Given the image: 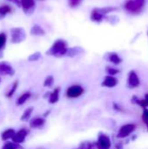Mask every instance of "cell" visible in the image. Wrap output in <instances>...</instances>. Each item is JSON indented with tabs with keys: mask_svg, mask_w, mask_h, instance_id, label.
Returning a JSON list of instances; mask_svg holds the SVG:
<instances>
[{
	"mask_svg": "<svg viewBox=\"0 0 148 149\" xmlns=\"http://www.w3.org/2000/svg\"><path fill=\"white\" fill-rule=\"evenodd\" d=\"M96 10L100 13L102 14L103 16H107L109 13H112L113 11H116L118 10L119 9L117 7H113V6H106V7H102V8H96Z\"/></svg>",
	"mask_w": 148,
	"mask_h": 149,
	"instance_id": "cell-21",
	"label": "cell"
},
{
	"mask_svg": "<svg viewBox=\"0 0 148 149\" xmlns=\"http://www.w3.org/2000/svg\"><path fill=\"white\" fill-rule=\"evenodd\" d=\"M7 42V35L4 32L0 33V58L3 57V51L5 48Z\"/></svg>",
	"mask_w": 148,
	"mask_h": 149,
	"instance_id": "cell-24",
	"label": "cell"
},
{
	"mask_svg": "<svg viewBox=\"0 0 148 149\" xmlns=\"http://www.w3.org/2000/svg\"><path fill=\"white\" fill-rule=\"evenodd\" d=\"M106 19V21H108L110 24H118V22H119V17H117V16H109V17H107V16H106V17H105Z\"/></svg>",
	"mask_w": 148,
	"mask_h": 149,
	"instance_id": "cell-28",
	"label": "cell"
},
{
	"mask_svg": "<svg viewBox=\"0 0 148 149\" xmlns=\"http://www.w3.org/2000/svg\"><path fill=\"white\" fill-rule=\"evenodd\" d=\"M50 113H51V110H47V111H46V112H45V113H44L43 117H44V119H46V117H47V116H48V115H49Z\"/></svg>",
	"mask_w": 148,
	"mask_h": 149,
	"instance_id": "cell-33",
	"label": "cell"
},
{
	"mask_svg": "<svg viewBox=\"0 0 148 149\" xmlns=\"http://www.w3.org/2000/svg\"><path fill=\"white\" fill-rule=\"evenodd\" d=\"M142 118H143V121L145 122V124L147 125V128H148V110L147 109H145V110H144V113H143V116H142Z\"/></svg>",
	"mask_w": 148,
	"mask_h": 149,
	"instance_id": "cell-31",
	"label": "cell"
},
{
	"mask_svg": "<svg viewBox=\"0 0 148 149\" xmlns=\"http://www.w3.org/2000/svg\"><path fill=\"white\" fill-rule=\"evenodd\" d=\"M12 8L9 4H2L0 5V20L3 19L7 15L12 12Z\"/></svg>",
	"mask_w": 148,
	"mask_h": 149,
	"instance_id": "cell-19",
	"label": "cell"
},
{
	"mask_svg": "<svg viewBox=\"0 0 148 149\" xmlns=\"http://www.w3.org/2000/svg\"><path fill=\"white\" fill-rule=\"evenodd\" d=\"M1 149H24L20 144H16L12 141H5Z\"/></svg>",
	"mask_w": 148,
	"mask_h": 149,
	"instance_id": "cell-25",
	"label": "cell"
},
{
	"mask_svg": "<svg viewBox=\"0 0 148 149\" xmlns=\"http://www.w3.org/2000/svg\"><path fill=\"white\" fill-rule=\"evenodd\" d=\"M146 102H147V103L148 104V94H147V95H146Z\"/></svg>",
	"mask_w": 148,
	"mask_h": 149,
	"instance_id": "cell-34",
	"label": "cell"
},
{
	"mask_svg": "<svg viewBox=\"0 0 148 149\" xmlns=\"http://www.w3.org/2000/svg\"><path fill=\"white\" fill-rule=\"evenodd\" d=\"M31 92H24V93H22L17 100L16 101V105L20 107V106H23L24 104L26 103V101L31 98Z\"/></svg>",
	"mask_w": 148,
	"mask_h": 149,
	"instance_id": "cell-18",
	"label": "cell"
},
{
	"mask_svg": "<svg viewBox=\"0 0 148 149\" xmlns=\"http://www.w3.org/2000/svg\"><path fill=\"white\" fill-rule=\"evenodd\" d=\"M59 93H60V87H56L52 92L50 93L48 97V102L51 105L56 104L59 100Z\"/></svg>",
	"mask_w": 148,
	"mask_h": 149,
	"instance_id": "cell-12",
	"label": "cell"
},
{
	"mask_svg": "<svg viewBox=\"0 0 148 149\" xmlns=\"http://www.w3.org/2000/svg\"><path fill=\"white\" fill-rule=\"evenodd\" d=\"M29 134V130L25 127L21 128L20 130L17 131L14 134V136L11 139V141L16 144H22L25 141L26 137Z\"/></svg>",
	"mask_w": 148,
	"mask_h": 149,
	"instance_id": "cell-5",
	"label": "cell"
},
{
	"mask_svg": "<svg viewBox=\"0 0 148 149\" xmlns=\"http://www.w3.org/2000/svg\"><path fill=\"white\" fill-rule=\"evenodd\" d=\"M15 74V70L13 67L6 62L0 63V76H13Z\"/></svg>",
	"mask_w": 148,
	"mask_h": 149,
	"instance_id": "cell-9",
	"label": "cell"
},
{
	"mask_svg": "<svg viewBox=\"0 0 148 149\" xmlns=\"http://www.w3.org/2000/svg\"><path fill=\"white\" fill-rule=\"evenodd\" d=\"M31 35L32 36H37V37H41V36H44L45 35V31L39 25V24H33L31 31H30Z\"/></svg>",
	"mask_w": 148,
	"mask_h": 149,
	"instance_id": "cell-14",
	"label": "cell"
},
{
	"mask_svg": "<svg viewBox=\"0 0 148 149\" xmlns=\"http://www.w3.org/2000/svg\"><path fill=\"white\" fill-rule=\"evenodd\" d=\"M68 49L67 42L64 39H57L52 45L46 51V55L52 56L55 58H61L65 56Z\"/></svg>",
	"mask_w": 148,
	"mask_h": 149,
	"instance_id": "cell-1",
	"label": "cell"
},
{
	"mask_svg": "<svg viewBox=\"0 0 148 149\" xmlns=\"http://www.w3.org/2000/svg\"><path fill=\"white\" fill-rule=\"evenodd\" d=\"M54 85V77L52 75H49L45 78V79L44 80L43 86L44 87H51Z\"/></svg>",
	"mask_w": 148,
	"mask_h": 149,
	"instance_id": "cell-26",
	"label": "cell"
},
{
	"mask_svg": "<svg viewBox=\"0 0 148 149\" xmlns=\"http://www.w3.org/2000/svg\"><path fill=\"white\" fill-rule=\"evenodd\" d=\"M82 0H69V5L70 7L72 8H74V7H77L80 4Z\"/></svg>",
	"mask_w": 148,
	"mask_h": 149,
	"instance_id": "cell-30",
	"label": "cell"
},
{
	"mask_svg": "<svg viewBox=\"0 0 148 149\" xmlns=\"http://www.w3.org/2000/svg\"><path fill=\"white\" fill-rule=\"evenodd\" d=\"M41 57H42L41 52H33L32 54H31V55L28 57L27 59H28V61H30V62H35V61L39 60V59L41 58Z\"/></svg>",
	"mask_w": 148,
	"mask_h": 149,
	"instance_id": "cell-27",
	"label": "cell"
},
{
	"mask_svg": "<svg viewBox=\"0 0 148 149\" xmlns=\"http://www.w3.org/2000/svg\"><path fill=\"white\" fill-rule=\"evenodd\" d=\"M15 133H16L15 129H13V128H7V129H5L1 134V140L3 141H4V142L5 141H9L10 140L12 139V137L14 136Z\"/></svg>",
	"mask_w": 148,
	"mask_h": 149,
	"instance_id": "cell-16",
	"label": "cell"
},
{
	"mask_svg": "<svg viewBox=\"0 0 148 149\" xmlns=\"http://www.w3.org/2000/svg\"><path fill=\"white\" fill-rule=\"evenodd\" d=\"M20 7H22L23 11L25 14H31L36 7L35 0H19Z\"/></svg>",
	"mask_w": 148,
	"mask_h": 149,
	"instance_id": "cell-7",
	"label": "cell"
},
{
	"mask_svg": "<svg viewBox=\"0 0 148 149\" xmlns=\"http://www.w3.org/2000/svg\"><path fill=\"white\" fill-rule=\"evenodd\" d=\"M85 93V89L80 85H72L70 86L65 91V96L68 99H77L83 95Z\"/></svg>",
	"mask_w": 148,
	"mask_h": 149,
	"instance_id": "cell-3",
	"label": "cell"
},
{
	"mask_svg": "<svg viewBox=\"0 0 148 149\" xmlns=\"http://www.w3.org/2000/svg\"><path fill=\"white\" fill-rule=\"evenodd\" d=\"M97 148L98 149H109L111 148V140L110 138L104 134H99L98 136L97 141Z\"/></svg>",
	"mask_w": 148,
	"mask_h": 149,
	"instance_id": "cell-6",
	"label": "cell"
},
{
	"mask_svg": "<svg viewBox=\"0 0 148 149\" xmlns=\"http://www.w3.org/2000/svg\"><path fill=\"white\" fill-rule=\"evenodd\" d=\"M134 130H135V125H133V124L124 125L120 127V129L118 133V137L119 138H126L128 135H130Z\"/></svg>",
	"mask_w": 148,
	"mask_h": 149,
	"instance_id": "cell-8",
	"label": "cell"
},
{
	"mask_svg": "<svg viewBox=\"0 0 148 149\" xmlns=\"http://www.w3.org/2000/svg\"><path fill=\"white\" fill-rule=\"evenodd\" d=\"M18 84H19V82H18L17 80H15V81L12 83L10 88L7 91V93H6V94H5L6 98L10 99V98L14 95V93H16V91H17V87H18Z\"/></svg>",
	"mask_w": 148,
	"mask_h": 149,
	"instance_id": "cell-22",
	"label": "cell"
},
{
	"mask_svg": "<svg viewBox=\"0 0 148 149\" xmlns=\"http://www.w3.org/2000/svg\"><path fill=\"white\" fill-rule=\"evenodd\" d=\"M106 72L110 75V76H114L115 74H117L119 72V70L113 68V67H106Z\"/></svg>",
	"mask_w": 148,
	"mask_h": 149,
	"instance_id": "cell-29",
	"label": "cell"
},
{
	"mask_svg": "<svg viewBox=\"0 0 148 149\" xmlns=\"http://www.w3.org/2000/svg\"><path fill=\"white\" fill-rule=\"evenodd\" d=\"M106 59L114 65H119L122 62V58L116 52H109L106 54Z\"/></svg>",
	"mask_w": 148,
	"mask_h": 149,
	"instance_id": "cell-17",
	"label": "cell"
},
{
	"mask_svg": "<svg viewBox=\"0 0 148 149\" xmlns=\"http://www.w3.org/2000/svg\"><path fill=\"white\" fill-rule=\"evenodd\" d=\"M10 42L12 44H20L26 38V32L22 27H13L10 31Z\"/></svg>",
	"mask_w": 148,
	"mask_h": 149,
	"instance_id": "cell-2",
	"label": "cell"
},
{
	"mask_svg": "<svg viewBox=\"0 0 148 149\" xmlns=\"http://www.w3.org/2000/svg\"><path fill=\"white\" fill-rule=\"evenodd\" d=\"M128 83L132 87H136L140 84V79L135 72L132 71L128 74Z\"/></svg>",
	"mask_w": 148,
	"mask_h": 149,
	"instance_id": "cell-15",
	"label": "cell"
},
{
	"mask_svg": "<svg viewBox=\"0 0 148 149\" xmlns=\"http://www.w3.org/2000/svg\"><path fill=\"white\" fill-rule=\"evenodd\" d=\"M7 1L10 2V3H14V4H16V5L18 6V7H20V1H19V0H7Z\"/></svg>",
	"mask_w": 148,
	"mask_h": 149,
	"instance_id": "cell-32",
	"label": "cell"
},
{
	"mask_svg": "<svg viewBox=\"0 0 148 149\" xmlns=\"http://www.w3.org/2000/svg\"><path fill=\"white\" fill-rule=\"evenodd\" d=\"M84 52H85V50L82 47H80V46H73V47H71V48L67 49L65 57L74 58V57L79 56V55H80V54H82Z\"/></svg>",
	"mask_w": 148,
	"mask_h": 149,
	"instance_id": "cell-11",
	"label": "cell"
},
{
	"mask_svg": "<svg viewBox=\"0 0 148 149\" xmlns=\"http://www.w3.org/2000/svg\"><path fill=\"white\" fill-rule=\"evenodd\" d=\"M1 80H2V79H1V76H0V83H1Z\"/></svg>",
	"mask_w": 148,
	"mask_h": 149,
	"instance_id": "cell-35",
	"label": "cell"
},
{
	"mask_svg": "<svg viewBox=\"0 0 148 149\" xmlns=\"http://www.w3.org/2000/svg\"><path fill=\"white\" fill-rule=\"evenodd\" d=\"M145 4V0H128L125 3V9L132 13H139Z\"/></svg>",
	"mask_w": 148,
	"mask_h": 149,
	"instance_id": "cell-4",
	"label": "cell"
},
{
	"mask_svg": "<svg viewBox=\"0 0 148 149\" xmlns=\"http://www.w3.org/2000/svg\"><path fill=\"white\" fill-rule=\"evenodd\" d=\"M117 84H118V79L113 76H110V75L105 77L102 82V86L105 87H114Z\"/></svg>",
	"mask_w": 148,
	"mask_h": 149,
	"instance_id": "cell-13",
	"label": "cell"
},
{
	"mask_svg": "<svg viewBox=\"0 0 148 149\" xmlns=\"http://www.w3.org/2000/svg\"><path fill=\"white\" fill-rule=\"evenodd\" d=\"M33 110H34V108H33L32 107H30L26 108V109L24 111L23 114L21 115L20 120H21L22 121H27V120H29V119L31 118V114H32Z\"/></svg>",
	"mask_w": 148,
	"mask_h": 149,
	"instance_id": "cell-23",
	"label": "cell"
},
{
	"mask_svg": "<svg viewBox=\"0 0 148 149\" xmlns=\"http://www.w3.org/2000/svg\"><path fill=\"white\" fill-rule=\"evenodd\" d=\"M45 122H46V120L44 117H37V118H33L30 120L29 126L31 128L38 129V128L43 127L44 126Z\"/></svg>",
	"mask_w": 148,
	"mask_h": 149,
	"instance_id": "cell-10",
	"label": "cell"
},
{
	"mask_svg": "<svg viewBox=\"0 0 148 149\" xmlns=\"http://www.w3.org/2000/svg\"><path fill=\"white\" fill-rule=\"evenodd\" d=\"M105 16H103L102 14H100L97 10L96 8H94L92 12H91V20L93 21V22H96V23H101L104 19H105Z\"/></svg>",
	"mask_w": 148,
	"mask_h": 149,
	"instance_id": "cell-20",
	"label": "cell"
}]
</instances>
